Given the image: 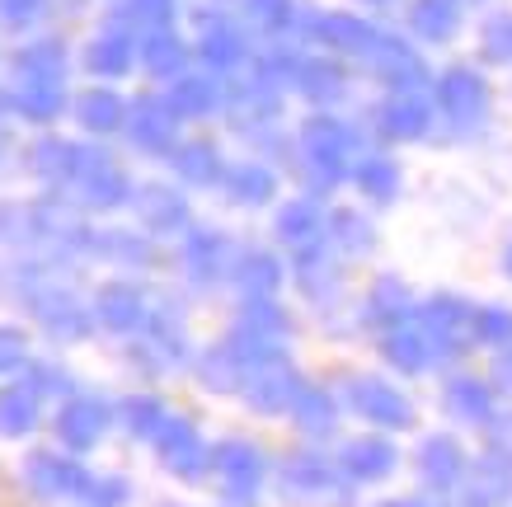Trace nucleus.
<instances>
[{"label": "nucleus", "instance_id": "obj_1", "mask_svg": "<svg viewBox=\"0 0 512 507\" xmlns=\"http://www.w3.org/2000/svg\"><path fill=\"white\" fill-rule=\"evenodd\" d=\"M24 479H29V489L38 493V498H66V493H85V470H80L76 461H62V456H33L29 470H24Z\"/></svg>", "mask_w": 512, "mask_h": 507}, {"label": "nucleus", "instance_id": "obj_2", "mask_svg": "<svg viewBox=\"0 0 512 507\" xmlns=\"http://www.w3.org/2000/svg\"><path fill=\"white\" fill-rule=\"evenodd\" d=\"M104 428H109V409L99 400H71L62 414H57V437H62L66 446H76V451L99 442Z\"/></svg>", "mask_w": 512, "mask_h": 507}, {"label": "nucleus", "instance_id": "obj_3", "mask_svg": "<svg viewBox=\"0 0 512 507\" xmlns=\"http://www.w3.org/2000/svg\"><path fill=\"white\" fill-rule=\"evenodd\" d=\"M156 442H160V456H165V465H170L174 475L193 479L202 470V442L184 418H165L156 432Z\"/></svg>", "mask_w": 512, "mask_h": 507}, {"label": "nucleus", "instance_id": "obj_4", "mask_svg": "<svg viewBox=\"0 0 512 507\" xmlns=\"http://www.w3.org/2000/svg\"><path fill=\"white\" fill-rule=\"evenodd\" d=\"M217 470H221V479H226V493H231V498H240V503L254 498V489H259V456H254L249 446H240V442L221 446Z\"/></svg>", "mask_w": 512, "mask_h": 507}, {"label": "nucleus", "instance_id": "obj_5", "mask_svg": "<svg viewBox=\"0 0 512 507\" xmlns=\"http://www.w3.org/2000/svg\"><path fill=\"white\" fill-rule=\"evenodd\" d=\"M94 310H99V320L109 324V329H137V324L146 320V310H141V292L137 287H123V282L104 287L99 301H94Z\"/></svg>", "mask_w": 512, "mask_h": 507}, {"label": "nucleus", "instance_id": "obj_6", "mask_svg": "<svg viewBox=\"0 0 512 507\" xmlns=\"http://www.w3.org/2000/svg\"><path fill=\"white\" fill-rule=\"evenodd\" d=\"M33 423H38V390L33 385L0 390V432L5 437H24Z\"/></svg>", "mask_w": 512, "mask_h": 507}, {"label": "nucleus", "instance_id": "obj_7", "mask_svg": "<svg viewBox=\"0 0 512 507\" xmlns=\"http://www.w3.org/2000/svg\"><path fill=\"white\" fill-rule=\"evenodd\" d=\"M353 400L357 409L372 418V423H404L409 418V409H404V400L395 395V390H386V385H376V381H362L353 390Z\"/></svg>", "mask_w": 512, "mask_h": 507}, {"label": "nucleus", "instance_id": "obj_8", "mask_svg": "<svg viewBox=\"0 0 512 507\" xmlns=\"http://www.w3.org/2000/svg\"><path fill=\"white\" fill-rule=\"evenodd\" d=\"M38 320H43L52 334H66V338L85 334V310H80L71 296H62V292L38 296Z\"/></svg>", "mask_w": 512, "mask_h": 507}, {"label": "nucleus", "instance_id": "obj_9", "mask_svg": "<svg viewBox=\"0 0 512 507\" xmlns=\"http://www.w3.org/2000/svg\"><path fill=\"white\" fill-rule=\"evenodd\" d=\"M80 118L90 127H99V132H109V127L123 123V104H118L109 90H90L80 99Z\"/></svg>", "mask_w": 512, "mask_h": 507}, {"label": "nucleus", "instance_id": "obj_10", "mask_svg": "<svg viewBox=\"0 0 512 507\" xmlns=\"http://www.w3.org/2000/svg\"><path fill=\"white\" fill-rule=\"evenodd\" d=\"M390 446H381V442H357V446H348V465H353V475H362V479H381L390 470Z\"/></svg>", "mask_w": 512, "mask_h": 507}, {"label": "nucleus", "instance_id": "obj_11", "mask_svg": "<svg viewBox=\"0 0 512 507\" xmlns=\"http://www.w3.org/2000/svg\"><path fill=\"white\" fill-rule=\"evenodd\" d=\"M123 418H127V428L141 432V437H156L160 423H165V409H160L156 400H127L123 404Z\"/></svg>", "mask_w": 512, "mask_h": 507}, {"label": "nucleus", "instance_id": "obj_12", "mask_svg": "<svg viewBox=\"0 0 512 507\" xmlns=\"http://www.w3.org/2000/svg\"><path fill=\"white\" fill-rule=\"evenodd\" d=\"M90 66L94 71H104V76H118L127 66V43H118V38H99L90 52Z\"/></svg>", "mask_w": 512, "mask_h": 507}, {"label": "nucleus", "instance_id": "obj_13", "mask_svg": "<svg viewBox=\"0 0 512 507\" xmlns=\"http://www.w3.org/2000/svg\"><path fill=\"white\" fill-rule=\"evenodd\" d=\"M85 493H90V507H123L127 503L123 479H99V484H85Z\"/></svg>", "mask_w": 512, "mask_h": 507}, {"label": "nucleus", "instance_id": "obj_14", "mask_svg": "<svg viewBox=\"0 0 512 507\" xmlns=\"http://www.w3.org/2000/svg\"><path fill=\"white\" fill-rule=\"evenodd\" d=\"M428 475H437V479H447L451 470H456V446L451 442H428Z\"/></svg>", "mask_w": 512, "mask_h": 507}, {"label": "nucleus", "instance_id": "obj_15", "mask_svg": "<svg viewBox=\"0 0 512 507\" xmlns=\"http://www.w3.org/2000/svg\"><path fill=\"white\" fill-rule=\"evenodd\" d=\"M301 423L306 428H329V400L325 395H301Z\"/></svg>", "mask_w": 512, "mask_h": 507}, {"label": "nucleus", "instance_id": "obj_16", "mask_svg": "<svg viewBox=\"0 0 512 507\" xmlns=\"http://www.w3.org/2000/svg\"><path fill=\"white\" fill-rule=\"evenodd\" d=\"M179 43H170V38H156V43L146 47V62L156 66V71H170L174 62H179V52H174Z\"/></svg>", "mask_w": 512, "mask_h": 507}, {"label": "nucleus", "instance_id": "obj_17", "mask_svg": "<svg viewBox=\"0 0 512 507\" xmlns=\"http://www.w3.org/2000/svg\"><path fill=\"white\" fill-rule=\"evenodd\" d=\"M390 357H395L400 367H419V362H423V357H419V343H414V338H395V343H390Z\"/></svg>", "mask_w": 512, "mask_h": 507}, {"label": "nucleus", "instance_id": "obj_18", "mask_svg": "<svg viewBox=\"0 0 512 507\" xmlns=\"http://www.w3.org/2000/svg\"><path fill=\"white\" fill-rule=\"evenodd\" d=\"M38 5H43V0H5V19H33L38 15Z\"/></svg>", "mask_w": 512, "mask_h": 507}]
</instances>
